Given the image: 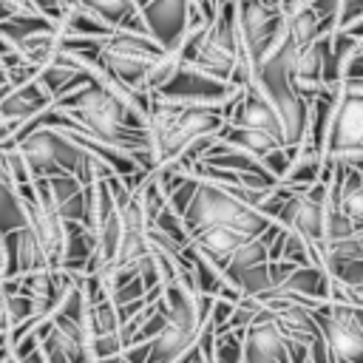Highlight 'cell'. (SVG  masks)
I'll list each match as a JSON object with an SVG mask.
<instances>
[{"label":"cell","instance_id":"obj_17","mask_svg":"<svg viewBox=\"0 0 363 363\" xmlns=\"http://www.w3.org/2000/svg\"><path fill=\"white\" fill-rule=\"evenodd\" d=\"M45 182V193H48V201L54 207V213L68 224H82V216H85V187L74 179V176H51V179H43Z\"/></svg>","mask_w":363,"mask_h":363},{"label":"cell","instance_id":"obj_21","mask_svg":"<svg viewBox=\"0 0 363 363\" xmlns=\"http://www.w3.org/2000/svg\"><path fill=\"white\" fill-rule=\"evenodd\" d=\"M216 139L224 142V145H230V147H235V150H244V153H250L255 159H261L272 147H278V142L269 133L255 130V128H241V125H221L216 130Z\"/></svg>","mask_w":363,"mask_h":363},{"label":"cell","instance_id":"obj_16","mask_svg":"<svg viewBox=\"0 0 363 363\" xmlns=\"http://www.w3.org/2000/svg\"><path fill=\"white\" fill-rule=\"evenodd\" d=\"M337 96H340V88H320L318 96L309 102V113H306V136H303L301 147H306V150L323 156L326 133H329V125H332V113H335Z\"/></svg>","mask_w":363,"mask_h":363},{"label":"cell","instance_id":"obj_30","mask_svg":"<svg viewBox=\"0 0 363 363\" xmlns=\"http://www.w3.org/2000/svg\"><path fill=\"white\" fill-rule=\"evenodd\" d=\"M213 145H216V133H210V136H199V139H193V142L173 159V164H176L182 173H187L196 162H201V159L207 156V150H210Z\"/></svg>","mask_w":363,"mask_h":363},{"label":"cell","instance_id":"obj_2","mask_svg":"<svg viewBox=\"0 0 363 363\" xmlns=\"http://www.w3.org/2000/svg\"><path fill=\"white\" fill-rule=\"evenodd\" d=\"M218 108L210 105H176V102H162L150 96L147 108V139H150V153L156 159V167L164 162H173L193 139L210 136L221 128Z\"/></svg>","mask_w":363,"mask_h":363},{"label":"cell","instance_id":"obj_38","mask_svg":"<svg viewBox=\"0 0 363 363\" xmlns=\"http://www.w3.org/2000/svg\"><path fill=\"white\" fill-rule=\"evenodd\" d=\"M343 31H346V34H352L354 40H363V17H360L357 23H352L349 28H343Z\"/></svg>","mask_w":363,"mask_h":363},{"label":"cell","instance_id":"obj_8","mask_svg":"<svg viewBox=\"0 0 363 363\" xmlns=\"http://www.w3.org/2000/svg\"><path fill=\"white\" fill-rule=\"evenodd\" d=\"M230 94H233V88L227 82L204 77L190 65H179L176 74L162 88H156L150 96L162 99V102H176V105H210V108H218Z\"/></svg>","mask_w":363,"mask_h":363},{"label":"cell","instance_id":"obj_40","mask_svg":"<svg viewBox=\"0 0 363 363\" xmlns=\"http://www.w3.org/2000/svg\"><path fill=\"white\" fill-rule=\"evenodd\" d=\"M261 3H264V6H269V9H281V6H278V0H261Z\"/></svg>","mask_w":363,"mask_h":363},{"label":"cell","instance_id":"obj_5","mask_svg":"<svg viewBox=\"0 0 363 363\" xmlns=\"http://www.w3.org/2000/svg\"><path fill=\"white\" fill-rule=\"evenodd\" d=\"M238 43L247 54L252 71L281 45L286 31V17L281 9H269L261 0H235Z\"/></svg>","mask_w":363,"mask_h":363},{"label":"cell","instance_id":"obj_7","mask_svg":"<svg viewBox=\"0 0 363 363\" xmlns=\"http://www.w3.org/2000/svg\"><path fill=\"white\" fill-rule=\"evenodd\" d=\"M312 318L329 352V363H363V306L318 303Z\"/></svg>","mask_w":363,"mask_h":363},{"label":"cell","instance_id":"obj_15","mask_svg":"<svg viewBox=\"0 0 363 363\" xmlns=\"http://www.w3.org/2000/svg\"><path fill=\"white\" fill-rule=\"evenodd\" d=\"M224 125H241V128H255V130H264L269 133L278 145H284V130H281V119L272 108V102L264 96V91L250 82L247 88H241V99H238V108L235 113L230 116V122Z\"/></svg>","mask_w":363,"mask_h":363},{"label":"cell","instance_id":"obj_39","mask_svg":"<svg viewBox=\"0 0 363 363\" xmlns=\"http://www.w3.org/2000/svg\"><path fill=\"white\" fill-rule=\"evenodd\" d=\"M96 363H128L122 354H116V357H108V360H96Z\"/></svg>","mask_w":363,"mask_h":363},{"label":"cell","instance_id":"obj_43","mask_svg":"<svg viewBox=\"0 0 363 363\" xmlns=\"http://www.w3.org/2000/svg\"><path fill=\"white\" fill-rule=\"evenodd\" d=\"M357 51H360V54H363V40H357Z\"/></svg>","mask_w":363,"mask_h":363},{"label":"cell","instance_id":"obj_1","mask_svg":"<svg viewBox=\"0 0 363 363\" xmlns=\"http://www.w3.org/2000/svg\"><path fill=\"white\" fill-rule=\"evenodd\" d=\"M11 145L20 150L23 164H26L31 182L51 179V176H74L85 187L94 179L113 176L102 162H96L91 153H85L68 133L54 130V128L26 130Z\"/></svg>","mask_w":363,"mask_h":363},{"label":"cell","instance_id":"obj_22","mask_svg":"<svg viewBox=\"0 0 363 363\" xmlns=\"http://www.w3.org/2000/svg\"><path fill=\"white\" fill-rule=\"evenodd\" d=\"M337 210L357 227V233L363 230V173L346 167L343 176V190H340V201Z\"/></svg>","mask_w":363,"mask_h":363},{"label":"cell","instance_id":"obj_11","mask_svg":"<svg viewBox=\"0 0 363 363\" xmlns=\"http://www.w3.org/2000/svg\"><path fill=\"white\" fill-rule=\"evenodd\" d=\"M54 102L45 94V88L37 82V77L28 79V82H23V85H3L0 88V122L11 125L14 130H20L28 122H34Z\"/></svg>","mask_w":363,"mask_h":363},{"label":"cell","instance_id":"obj_32","mask_svg":"<svg viewBox=\"0 0 363 363\" xmlns=\"http://www.w3.org/2000/svg\"><path fill=\"white\" fill-rule=\"evenodd\" d=\"M196 187H199V182L187 173V176H184V182H182V184H179V187L164 199V201H167V207H170L179 218H182V216H184V210L190 207V201H193V196H196Z\"/></svg>","mask_w":363,"mask_h":363},{"label":"cell","instance_id":"obj_18","mask_svg":"<svg viewBox=\"0 0 363 363\" xmlns=\"http://www.w3.org/2000/svg\"><path fill=\"white\" fill-rule=\"evenodd\" d=\"M247 238L235 230H227V227H207L201 233H193L190 235V244L218 269H224V264L233 258V252L244 244Z\"/></svg>","mask_w":363,"mask_h":363},{"label":"cell","instance_id":"obj_19","mask_svg":"<svg viewBox=\"0 0 363 363\" xmlns=\"http://www.w3.org/2000/svg\"><path fill=\"white\" fill-rule=\"evenodd\" d=\"M94 250H96V238L82 224L68 221L65 224V244H62L60 269L62 272H71V275H82L85 267H88V261L94 258Z\"/></svg>","mask_w":363,"mask_h":363},{"label":"cell","instance_id":"obj_28","mask_svg":"<svg viewBox=\"0 0 363 363\" xmlns=\"http://www.w3.org/2000/svg\"><path fill=\"white\" fill-rule=\"evenodd\" d=\"M295 156H298V147H286V145H278V147H272L267 156H261L258 162L264 164V170H267V173H269L275 182H281V179L286 176V170L292 167Z\"/></svg>","mask_w":363,"mask_h":363},{"label":"cell","instance_id":"obj_26","mask_svg":"<svg viewBox=\"0 0 363 363\" xmlns=\"http://www.w3.org/2000/svg\"><path fill=\"white\" fill-rule=\"evenodd\" d=\"M267 261H269V258H267V247H264V241H261V238H247V241L233 252V258L224 264L221 275L241 272V269H252V267L267 264Z\"/></svg>","mask_w":363,"mask_h":363},{"label":"cell","instance_id":"obj_3","mask_svg":"<svg viewBox=\"0 0 363 363\" xmlns=\"http://www.w3.org/2000/svg\"><path fill=\"white\" fill-rule=\"evenodd\" d=\"M182 224H184L187 235L201 233L207 227H227V230L241 233L244 238H258L272 221L264 218L258 210H252V207L241 204L238 199H233L224 187L199 182L196 196H193L190 207L182 216Z\"/></svg>","mask_w":363,"mask_h":363},{"label":"cell","instance_id":"obj_6","mask_svg":"<svg viewBox=\"0 0 363 363\" xmlns=\"http://www.w3.org/2000/svg\"><path fill=\"white\" fill-rule=\"evenodd\" d=\"M238 26H235V0L218 3L216 20L210 23L196 57L190 60V68H196L204 77H213L218 82L230 79V71L238 57Z\"/></svg>","mask_w":363,"mask_h":363},{"label":"cell","instance_id":"obj_35","mask_svg":"<svg viewBox=\"0 0 363 363\" xmlns=\"http://www.w3.org/2000/svg\"><path fill=\"white\" fill-rule=\"evenodd\" d=\"M346 167H352V170H357V173H363V153H346V156H337Z\"/></svg>","mask_w":363,"mask_h":363},{"label":"cell","instance_id":"obj_37","mask_svg":"<svg viewBox=\"0 0 363 363\" xmlns=\"http://www.w3.org/2000/svg\"><path fill=\"white\" fill-rule=\"evenodd\" d=\"M0 335H9V320H6V295L0 289Z\"/></svg>","mask_w":363,"mask_h":363},{"label":"cell","instance_id":"obj_9","mask_svg":"<svg viewBox=\"0 0 363 363\" xmlns=\"http://www.w3.org/2000/svg\"><path fill=\"white\" fill-rule=\"evenodd\" d=\"M346 153H363V94H352L340 88L332 125L326 133L323 156L337 159Z\"/></svg>","mask_w":363,"mask_h":363},{"label":"cell","instance_id":"obj_10","mask_svg":"<svg viewBox=\"0 0 363 363\" xmlns=\"http://www.w3.org/2000/svg\"><path fill=\"white\" fill-rule=\"evenodd\" d=\"M145 34L162 48V51H173L187 28V0H133Z\"/></svg>","mask_w":363,"mask_h":363},{"label":"cell","instance_id":"obj_12","mask_svg":"<svg viewBox=\"0 0 363 363\" xmlns=\"http://www.w3.org/2000/svg\"><path fill=\"white\" fill-rule=\"evenodd\" d=\"M40 269H51V267H48V258L40 241L34 238L28 227L14 230L0 238V278H20L28 272H40Z\"/></svg>","mask_w":363,"mask_h":363},{"label":"cell","instance_id":"obj_36","mask_svg":"<svg viewBox=\"0 0 363 363\" xmlns=\"http://www.w3.org/2000/svg\"><path fill=\"white\" fill-rule=\"evenodd\" d=\"M309 0H278V6H281V11H284V17H289V14H295L298 9H303Z\"/></svg>","mask_w":363,"mask_h":363},{"label":"cell","instance_id":"obj_13","mask_svg":"<svg viewBox=\"0 0 363 363\" xmlns=\"http://www.w3.org/2000/svg\"><path fill=\"white\" fill-rule=\"evenodd\" d=\"M241 363H289V340L275 329L267 309L241 337Z\"/></svg>","mask_w":363,"mask_h":363},{"label":"cell","instance_id":"obj_33","mask_svg":"<svg viewBox=\"0 0 363 363\" xmlns=\"http://www.w3.org/2000/svg\"><path fill=\"white\" fill-rule=\"evenodd\" d=\"M337 6H340V0H309L306 3V9L318 20H335V23H337Z\"/></svg>","mask_w":363,"mask_h":363},{"label":"cell","instance_id":"obj_29","mask_svg":"<svg viewBox=\"0 0 363 363\" xmlns=\"http://www.w3.org/2000/svg\"><path fill=\"white\" fill-rule=\"evenodd\" d=\"M278 261H286L292 267H312V252L306 247V241L295 233H284V244H281V258Z\"/></svg>","mask_w":363,"mask_h":363},{"label":"cell","instance_id":"obj_4","mask_svg":"<svg viewBox=\"0 0 363 363\" xmlns=\"http://www.w3.org/2000/svg\"><path fill=\"white\" fill-rule=\"evenodd\" d=\"M159 54H162V48L147 34L111 31L99 43V57L94 65L102 74H108L113 82L128 88L130 94H147L145 91V74Z\"/></svg>","mask_w":363,"mask_h":363},{"label":"cell","instance_id":"obj_25","mask_svg":"<svg viewBox=\"0 0 363 363\" xmlns=\"http://www.w3.org/2000/svg\"><path fill=\"white\" fill-rule=\"evenodd\" d=\"M323 272L329 275V281L340 284V286H363V261L360 258H323Z\"/></svg>","mask_w":363,"mask_h":363},{"label":"cell","instance_id":"obj_44","mask_svg":"<svg viewBox=\"0 0 363 363\" xmlns=\"http://www.w3.org/2000/svg\"><path fill=\"white\" fill-rule=\"evenodd\" d=\"M14 3H20V6H26V9H28V3H26V0H14Z\"/></svg>","mask_w":363,"mask_h":363},{"label":"cell","instance_id":"obj_24","mask_svg":"<svg viewBox=\"0 0 363 363\" xmlns=\"http://www.w3.org/2000/svg\"><path fill=\"white\" fill-rule=\"evenodd\" d=\"M85 329H88V340L119 335V318H116V306L111 303V298H105L99 303H88Z\"/></svg>","mask_w":363,"mask_h":363},{"label":"cell","instance_id":"obj_27","mask_svg":"<svg viewBox=\"0 0 363 363\" xmlns=\"http://www.w3.org/2000/svg\"><path fill=\"white\" fill-rule=\"evenodd\" d=\"M150 230H156V233H162V235H167L173 244H179L182 250L190 244V235H187V230H184V224H182V218L170 210V207H162L159 213H156V218L147 224Z\"/></svg>","mask_w":363,"mask_h":363},{"label":"cell","instance_id":"obj_34","mask_svg":"<svg viewBox=\"0 0 363 363\" xmlns=\"http://www.w3.org/2000/svg\"><path fill=\"white\" fill-rule=\"evenodd\" d=\"M147 352H150V343H139V346L122 349V357H125L128 363H145V360H147Z\"/></svg>","mask_w":363,"mask_h":363},{"label":"cell","instance_id":"obj_23","mask_svg":"<svg viewBox=\"0 0 363 363\" xmlns=\"http://www.w3.org/2000/svg\"><path fill=\"white\" fill-rule=\"evenodd\" d=\"M26 227V207L14 184H0V238Z\"/></svg>","mask_w":363,"mask_h":363},{"label":"cell","instance_id":"obj_31","mask_svg":"<svg viewBox=\"0 0 363 363\" xmlns=\"http://www.w3.org/2000/svg\"><path fill=\"white\" fill-rule=\"evenodd\" d=\"M6 320H9V332L23 326L26 320H34V301L26 295H9L6 298Z\"/></svg>","mask_w":363,"mask_h":363},{"label":"cell","instance_id":"obj_20","mask_svg":"<svg viewBox=\"0 0 363 363\" xmlns=\"http://www.w3.org/2000/svg\"><path fill=\"white\" fill-rule=\"evenodd\" d=\"M57 31L62 34V37H82V40H105L113 28H108L99 17H94L85 6H79L77 0L65 9V14H62V20H60V26H57Z\"/></svg>","mask_w":363,"mask_h":363},{"label":"cell","instance_id":"obj_14","mask_svg":"<svg viewBox=\"0 0 363 363\" xmlns=\"http://www.w3.org/2000/svg\"><path fill=\"white\" fill-rule=\"evenodd\" d=\"M37 82L45 88V94L51 96V102H60L62 96L79 91L82 85L91 82V65L74 60L71 54L57 51L54 60L37 71Z\"/></svg>","mask_w":363,"mask_h":363},{"label":"cell","instance_id":"obj_42","mask_svg":"<svg viewBox=\"0 0 363 363\" xmlns=\"http://www.w3.org/2000/svg\"><path fill=\"white\" fill-rule=\"evenodd\" d=\"M3 363H17V360H14V357H11V354H9V357H6V360H3Z\"/></svg>","mask_w":363,"mask_h":363},{"label":"cell","instance_id":"obj_41","mask_svg":"<svg viewBox=\"0 0 363 363\" xmlns=\"http://www.w3.org/2000/svg\"><path fill=\"white\" fill-rule=\"evenodd\" d=\"M3 346H9V340H6V335H0V349H3Z\"/></svg>","mask_w":363,"mask_h":363}]
</instances>
